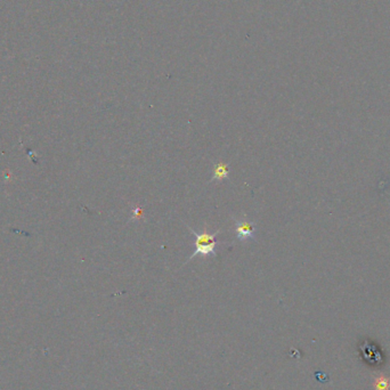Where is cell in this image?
<instances>
[{"mask_svg": "<svg viewBox=\"0 0 390 390\" xmlns=\"http://www.w3.org/2000/svg\"><path fill=\"white\" fill-rule=\"evenodd\" d=\"M186 227H187L192 235L194 236V241H193V253L188 257L187 262H185V264L191 262L196 256H217V247L219 246V242L216 241V236L220 233L219 229L216 230L215 233H209L206 228L201 230V232H196L188 225H186Z\"/></svg>", "mask_w": 390, "mask_h": 390, "instance_id": "obj_1", "label": "cell"}, {"mask_svg": "<svg viewBox=\"0 0 390 390\" xmlns=\"http://www.w3.org/2000/svg\"><path fill=\"white\" fill-rule=\"evenodd\" d=\"M233 220L235 222V233L237 240L241 241L242 243H246L249 241L258 242L256 229H254V224L252 222L247 220L246 216L240 219L233 218Z\"/></svg>", "mask_w": 390, "mask_h": 390, "instance_id": "obj_2", "label": "cell"}, {"mask_svg": "<svg viewBox=\"0 0 390 390\" xmlns=\"http://www.w3.org/2000/svg\"><path fill=\"white\" fill-rule=\"evenodd\" d=\"M229 164H225V162L220 161L218 164L213 165L212 176L210 182H223L225 179H229V171H228Z\"/></svg>", "mask_w": 390, "mask_h": 390, "instance_id": "obj_3", "label": "cell"}, {"mask_svg": "<svg viewBox=\"0 0 390 390\" xmlns=\"http://www.w3.org/2000/svg\"><path fill=\"white\" fill-rule=\"evenodd\" d=\"M390 380L386 375H379L374 379V390H389Z\"/></svg>", "mask_w": 390, "mask_h": 390, "instance_id": "obj_4", "label": "cell"}, {"mask_svg": "<svg viewBox=\"0 0 390 390\" xmlns=\"http://www.w3.org/2000/svg\"><path fill=\"white\" fill-rule=\"evenodd\" d=\"M144 213H143V209L141 208V206H136L133 210V212H131V219L133 220H141L143 218Z\"/></svg>", "mask_w": 390, "mask_h": 390, "instance_id": "obj_5", "label": "cell"}]
</instances>
